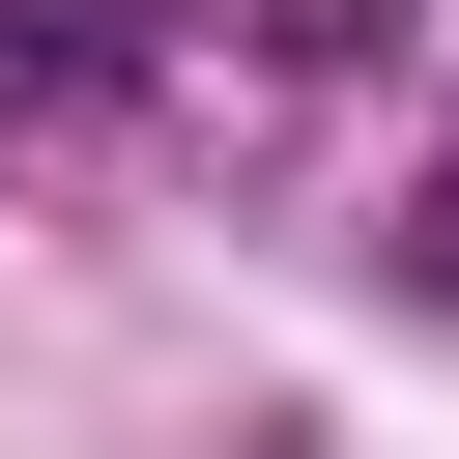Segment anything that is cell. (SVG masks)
Listing matches in <instances>:
<instances>
[{
	"label": "cell",
	"instance_id": "6da1fadb",
	"mask_svg": "<svg viewBox=\"0 0 459 459\" xmlns=\"http://www.w3.org/2000/svg\"><path fill=\"white\" fill-rule=\"evenodd\" d=\"M258 57H287V86H344V57H402V0H258Z\"/></svg>",
	"mask_w": 459,
	"mask_h": 459
},
{
	"label": "cell",
	"instance_id": "7a4b0ae2",
	"mask_svg": "<svg viewBox=\"0 0 459 459\" xmlns=\"http://www.w3.org/2000/svg\"><path fill=\"white\" fill-rule=\"evenodd\" d=\"M402 287H430V316H459V172H430V201H402Z\"/></svg>",
	"mask_w": 459,
	"mask_h": 459
}]
</instances>
